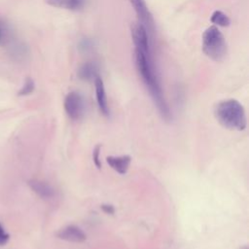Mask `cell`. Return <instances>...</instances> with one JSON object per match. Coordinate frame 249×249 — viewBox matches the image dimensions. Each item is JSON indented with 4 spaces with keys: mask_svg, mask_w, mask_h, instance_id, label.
I'll use <instances>...</instances> for the list:
<instances>
[{
    "mask_svg": "<svg viewBox=\"0 0 249 249\" xmlns=\"http://www.w3.org/2000/svg\"><path fill=\"white\" fill-rule=\"evenodd\" d=\"M63 105L67 116L73 121L80 120L84 115L85 101L82 94L78 91H70L65 96Z\"/></svg>",
    "mask_w": 249,
    "mask_h": 249,
    "instance_id": "277c9868",
    "label": "cell"
},
{
    "mask_svg": "<svg viewBox=\"0 0 249 249\" xmlns=\"http://www.w3.org/2000/svg\"><path fill=\"white\" fill-rule=\"evenodd\" d=\"M92 48V42L89 39H84L81 43H80V49L84 52H88L89 50H90Z\"/></svg>",
    "mask_w": 249,
    "mask_h": 249,
    "instance_id": "d6986e66",
    "label": "cell"
},
{
    "mask_svg": "<svg viewBox=\"0 0 249 249\" xmlns=\"http://www.w3.org/2000/svg\"><path fill=\"white\" fill-rule=\"evenodd\" d=\"M215 116L218 122L229 129L243 130L247 124L245 110L235 99L221 101L216 106Z\"/></svg>",
    "mask_w": 249,
    "mask_h": 249,
    "instance_id": "7a4b0ae2",
    "label": "cell"
},
{
    "mask_svg": "<svg viewBox=\"0 0 249 249\" xmlns=\"http://www.w3.org/2000/svg\"><path fill=\"white\" fill-rule=\"evenodd\" d=\"M99 153H100V145H96L92 151V160L97 168L101 167V163L99 160Z\"/></svg>",
    "mask_w": 249,
    "mask_h": 249,
    "instance_id": "ac0fdd59",
    "label": "cell"
},
{
    "mask_svg": "<svg viewBox=\"0 0 249 249\" xmlns=\"http://www.w3.org/2000/svg\"><path fill=\"white\" fill-rule=\"evenodd\" d=\"M56 236L59 239L75 243H82L87 239L86 233L79 227L74 225H69L62 228L57 231Z\"/></svg>",
    "mask_w": 249,
    "mask_h": 249,
    "instance_id": "52a82bcc",
    "label": "cell"
},
{
    "mask_svg": "<svg viewBox=\"0 0 249 249\" xmlns=\"http://www.w3.org/2000/svg\"><path fill=\"white\" fill-rule=\"evenodd\" d=\"M101 209L103 210V212H105L106 214H114L115 209L114 206L110 205V204H102L101 205Z\"/></svg>",
    "mask_w": 249,
    "mask_h": 249,
    "instance_id": "ffe728a7",
    "label": "cell"
},
{
    "mask_svg": "<svg viewBox=\"0 0 249 249\" xmlns=\"http://www.w3.org/2000/svg\"><path fill=\"white\" fill-rule=\"evenodd\" d=\"M27 184L29 188L37 196H39L42 198L48 199V198H52L54 196V190L53 189V187L42 180L31 179V180H28Z\"/></svg>",
    "mask_w": 249,
    "mask_h": 249,
    "instance_id": "9c48e42d",
    "label": "cell"
},
{
    "mask_svg": "<svg viewBox=\"0 0 249 249\" xmlns=\"http://www.w3.org/2000/svg\"><path fill=\"white\" fill-rule=\"evenodd\" d=\"M97 66L94 63H84L78 70V77L83 81H93L97 76Z\"/></svg>",
    "mask_w": 249,
    "mask_h": 249,
    "instance_id": "4fadbf2b",
    "label": "cell"
},
{
    "mask_svg": "<svg viewBox=\"0 0 249 249\" xmlns=\"http://www.w3.org/2000/svg\"><path fill=\"white\" fill-rule=\"evenodd\" d=\"M135 11L139 22L145 26L148 32L154 31V18L145 0H129Z\"/></svg>",
    "mask_w": 249,
    "mask_h": 249,
    "instance_id": "5b68a950",
    "label": "cell"
},
{
    "mask_svg": "<svg viewBox=\"0 0 249 249\" xmlns=\"http://www.w3.org/2000/svg\"><path fill=\"white\" fill-rule=\"evenodd\" d=\"M135 63L138 73L147 87L160 114L165 121H170L172 116L162 93V89L153 62L151 51L144 52L135 49Z\"/></svg>",
    "mask_w": 249,
    "mask_h": 249,
    "instance_id": "6da1fadb",
    "label": "cell"
},
{
    "mask_svg": "<svg viewBox=\"0 0 249 249\" xmlns=\"http://www.w3.org/2000/svg\"><path fill=\"white\" fill-rule=\"evenodd\" d=\"M131 37L135 46V49L149 52L151 51V44L149 39V32L143 24L139 21L131 26Z\"/></svg>",
    "mask_w": 249,
    "mask_h": 249,
    "instance_id": "8992f818",
    "label": "cell"
},
{
    "mask_svg": "<svg viewBox=\"0 0 249 249\" xmlns=\"http://www.w3.org/2000/svg\"><path fill=\"white\" fill-rule=\"evenodd\" d=\"M13 38L14 36L9 25L0 19V45H8Z\"/></svg>",
    "mask_w": 249,
    "mask_h": 249,
    "instance_id": "9a60e30c",
    "label": "cell"
},
{
    "mask_svg": "<svg viewBox=\"0 0 249 249\" xmlns=\"http://www.w3.org/2000/svg\"><path fill=\"white\" fill-rule=\"evenodd\" d=\"M94 87H95V96H96L98 108L104 116H109V107H108L105 88H104L103 81L99 76H97L94 79Z\"/></svg>",
    "mask_w": 249,
    "mask_h": 249,
    "instance_id": "ba28073f",
    "label": "cell"
},
{
    "mask_svg": "<svg viewBox=\"0 0 249 249\" xmlns=\"http://www.w3.org/2000/svg\"><path fill=\"white\" fill-rule=\"evenodd\" d=\"M202 51L214 61H222L225 58L228 52L227 43L218 27L210 26L203 32Z\"/></svg>",
    "mask_w": 249,
    "mask_h": 249,
    "instance_id": "3957f363",
    "label": "cell"
},
{
    "mask_svg": "<svg viewBox=\"0 0 249 249\" xmlns=\"http://www.w3.org/2000/svg\"><path fill=\"white\" fill-rule=\"evenodd\" d=\"M106 161L118 173L125 174L126 171L128 170V167H129V164L131 161V158L127 155L118 156V157L109 156L106 158Z\"/></svg>",
    "mask_w": 249,
    "mask_h": 249,
    "instance_id": "30bf717a",
    "label": "cell"
},
{
    "mask_svg": "<svg viewBox=\"0 0 249 249\" xmlns=\"http://www.w3.org/2000/svg\"><path fill=\"white\" fill-rule=\"evenodd\" d=\"M35 89V84L34 81L31 78H27L22 86V88L19 89L18 91V95L20 96H24V95H28L31 92H33Z\"/></svg>",
    "mask_w": 249,
    "mask_h": 249,
    "instance_id": "2e32d148",
    "label": "cell"
},
{
    "mask_svg": "<svg viewBox=\"0 0 249 249\" xmlns=\"http://www.w3.org/2000/svg\"><path fill=\"white\" fill-rule=\"evenodd\" d=\"M8 49L10 54L17 60H23L28 53L27 47L22 42L18 41L15 38H13L8 44Z\"/></svg>",
    "mask_w": 249,
    "mask_h": 249,
    "instance_id": "7c38bea8",
    "label": "cell"
},
{
    "mask_svg": "<svg viewBox=\"0 0 249 249\" xmlns=\"http://www.w3.org/2000/svg\"><path fill=\"white\" fill-rule=\"evenodd\" d=\"M210 20L212 23L218 25V26H222V27H226V26H229L230 23H231V20L229 18V17L223 13L222 11H215L213 12L211 18H210Z\"/></svg>",
    "mask_w": 249,
    "mask_h": 249,
    "instance_id": "5bb4252c",
    "label": "cell"
},
{
    "mask_svg": "<svg viewBox=\"0 0 249 249\" xmlns=\"http://www.w3.org/2000/svg\"><path fill=\"white\" fill-rule=\"evenodd\" d=\"M45 2L50 6L68 11H81L86 5V0H45Z\"/></svg>",
    "mask_w": 249,
    "mask_h": 249,
    "instance_id": "8fae6325",
    "label": "cell"
},
{
    "mask_svg": "<svg viewBox=\"0 0 249 249\" xmlns=\"http://www.w3.org/2000/svg\"><path fill=\"white\" fill-rule=\"evenodd\" d=\"M10 239V234L6 231L5 228L0 223V246L6 245Z\"/></svg>",
    "mask_w": 249,
    "mask_h": 249,
    "instance_id": "e0dca14e",
    "label": "cell"
}]
</instances>
